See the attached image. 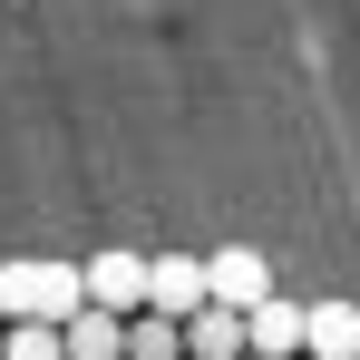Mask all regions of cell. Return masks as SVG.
Segmentation results:
<instances>
[{"instance_id":"6da1fadb","label":"cell","mask_w":360,"mask_h":360,"mask_svg":"<svg viewBox=\"0 0 360 360\" xmlns=\"http://www.w3.org/2000/svg\"><path fill=\"white\" fill-rule=\"evenodd\" d=\"M88 302V273L68 253H10L0 263V321H68Z\"/></svg>"},{"instance_id":"7a4b0ae2","label":"cell","mask_w":360,"mask_h":360,"mask_svg":"<svg viewBox=\"0 0 360 360\" xmlns=\"http://www.w3.org/2000/svg\"><path fill=\"white\" fill-rule=\"evenodd\" d=\"M263 292H273V263H263L253 243H224V253H205V302H234V311H253Z\"/></svg>"},{"instance_id":"3957f363","label":"cell","mask_w":360,"mask_h":360,"mask_svg":"<svg viewBox=\"0 0 360 360\" xmlns=\"http://www.w3.org/2000/svg\"><path fill=\"white\" fill-rule=\"evenodd\" d=\"M205 302V253H146V311H195Z\"/></svg>"},{"instance_id":"277c9868","label":"cell","mask_w":360,"mask_h":360,"mask_svg":"<svg viewBox=\"0 0 360 360\" xmlns=\"http://www.w3.org/2000/svg\"><path fill=\"white\" fill-rule=\"evenodd\" d=\"M59 351L68 360H117L127 351V311H108V302H78L59 321Z\"/></svg>"},{"instance_id":"5b68a950","label":"cell","mask_w":360,"mask_h":360,"mask_svg":"<svg viewBox=\"0 0 360 360\" xmlns=\"http://www.w3.org/2000/svg\"><path fill=\"white\" fill-rule=\"evenodd\" d=\"M302 351H311V360H351L360 351V311L341 292H331V302H302Z\"/></svg>"},{"instance_id":"8992f818","label":"cell","mask_w":360,"mask_h":360,"mask_svg":"<svg viewBox=\"0 0 360 360\" xmlns=\"http://www.w3.org/2000/svg\"><path fill=\"white\" fill-rule=\"evenodd\" d=\"M243 351H263V360H292V351H302V302L263 292L253 311H243Z\"/></svg>"},{"instance_id":"52a82bcc","label":"cell","mask_w":360,"mask_h":360,"mask_svg":"<svg viewBox=\"0 0 360 360\" xmlns=\"http://www.w3.org/2000/svg\"><path fill=\"white\" fill-rule=\"evenodd\" d=\"M243 351V311L234 302H195L185 311V360H234Z\"/></svg>"},{"instance_id":"ba28073f","label":"cell","mask_w":360,"mask_h":360,"mask_svg":"<svg viewBox=\"0 0 360 360\" xmlns=\"http://www.w3.org/2000/svg\"><path fill=\"white\" fill-rule=\"evenodd\" d=\"M78 273H88V302H108V311H136L146 302V253H98Z\"/></svg>"},{"instance_id":"9c48e42d","label":"cell","mask_w":360,"mask_h":360,"mask_svg":"<svg viewBox=\"0 0 360 360\" xmlns=\"http://www.w3.org/2000/svg\"><path fill=\"white\" fill-rule=\"evenodd\" d=\"M117 360H185V321L136 302V311H127V351H117Z\"/></svg>"},{"instance_id":"30bf717a","label":"cell","mask_w":360,"mask_h":360,"mask_svg":"<svg viewBox=\"0 0 360 360\" xmlns=\"http://www.w3.org/2000/svg\"><path fill=\"white\" fill-rule=\"evenodd\" d=\"M0 360H68L59 321H10V331H0Z\"/></svg>"},{"instance_id":"8fae6325","label":"cell","mask_w":360,"mask_h":360,"mask_svg":"<svg viewBox=\"0 0 360 360\" xmlns=\"http://www.w3.org/2000/svg\"><path fill=\"white\" fill-rule=\"evenodd\" d=\"M234 360H263V351H234Z\"/></svg>"},{"instance_id":"7c38bea8","label":"cell","mask_w":360,"mask_h":360,"mask_svg":"<svg viewBox=\"0 0 360 360\" xmlns=\"http://www.w3.org/2000/svg\"><path fill=\"white\" fill-rule=\"evenodd\" d=\"M351 360H360V351H351Z\"/></svg>"}]
</instances>
